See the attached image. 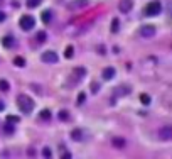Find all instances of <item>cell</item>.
<instances>
[{
	"instance_id": "277c9868",
	"label": "cell",
	"mask_w": 172,
	"mask_h": 159,
	"mask_svg": "<svg viewBox=\"0 0 172 159\" xmlns=\"http://www.w3.org/2000/svg\"><path fill=\"white\" fill-rule=\"evenodd\" d=\"M157 136H159V139H160V141H170L172 139V127H170V125H165V127L159 129Z\"/></svg>"
},
{
	"instance_id": "8fae6325",
	"label": "cell",
	"mask_w": 172,
	"mask_h": 159,
	"mask_svg": "<svg viewBox=\"0 0 172 159\" xmlns=\"http://www.w3.org/2000/svg\"><path fill=\"white\" fill-rule=\"evenodd\" d=\"M113 146H115L116 149H123L125 146H127V141H125L123 137H115V139H113Z\"/></svg>"
},
{
	"instance_id": "d6a6232c",
	"label": "cell",
	"mask_w": 172,
	"mask_h": 159,
	"mask_svg": "<svg viewBox=\"0 0 172 159\" xmlns=\"http://www.w3.org/2000/svg\"><path fill=\"white\" fill-rule=\"evenodd\" d=\"M3 19H5V15H3L2 12H0V20H3Z\"/></svg>"
},
{
	"instance_id": "1f68e13d",
	"label": "cell",
	"mask_w": 172,
	"mask_h": 159,
	"mask_svg": "<svg viewBox=\"0 0 172 159\" xmlns=\"http://www.w3.org/2000/svg\"><path fill=\"white\" fill-rule=\"evenodd\" d=\"M3 108H5V105H3V103H2V102H0V112H2V110H3Z\"/></svg>"
},
{
	"instance_id": "5b68a950",
	"label": "cell",
	"mask_w": 172,
	"mask_h": 159,
	"mask_svg": "<svg viewBox=\"0 0 172 159\" xmlns=\"http://www.w3.org/2000/svg\"><path fill=\"white\" fill-rule=\"evenodd\" d=\"M90 5L88 0H71L68 3V9L69 10H78V9H85V7Z\"/></svg>"
},
{
	"instance_id": "2e32d148",
	"label": "cell",
	"mask_w": 172,
	"mask_h": 159,
	"mask_svg": "<svg viewBox=\"0 0 172 159\" xmlns=\"http://www.w3.org/2000/svg\"><path fill=\"white\" fill-rule=\"evenodd\" d=\"M46 39H47V34H46L44 31H39L36 34V41H37V43H44Z\"/></svg>"
},
{
	"instance_id": "7a4b0ae2",
	"label": "cell",
	"mask_w": 172,
	"mask_h": 159,
	"mask_svg": "<svg viewBox=\"0 0 172 159\" xmlns=\"http://www.w3.org/2000/svg\"><path fill=\"white\" fill-rule=\"evenodd\" d=\"M160 12H162V3L159 2V0H154V2H150V3L145 5L144 14L149 15V17H155V15H159Z\"/></svg>"
},
{
	"instance_id": "cb8c5ba5",
	"label": "cell",
	"mask_w": 172,
	"mask_h": 159,
	"mask_svg": "<svg viewBox=\"0 0 172 159\" xmlns=\"http://www.w3.org/2000/svg\"><path fill=\"white\" fill-rule=\"evenodd\" d=\"M3 129H5V134H14V132H15L14 124H10V122H7V125H5Z\"/></svg>"
},
{
	"instance_id": "ba28073f",
	"label": "cell",
	"mask_w": 172,
	"mask_h": 159,
	"mask_svg": "<svg viewBox=\"0 0 172 159\" xmlns=\"http://www.w3.org/2000/svg\"><path fill=\"white\" fill-rule=\"evenodd\" d=\"M41 59H42L44 63H57V54L54 51H46V53H42Z\"/></svg>"
},
{
	"instance_id": "484cf974",
	"label": "cell",
	"mask_w": 172,
	"mask_h": 159,
	"mask_svg": "<svg viewBox=\"0 0 172 159\" xmlns=\"http://www.w3.org/2000/svg\"><path fill=\"white\" fill-rule=\"evenodd\" d=\"M51 156H52V151H51V147H44V149H42V157H47V159H49Z\"/></svg>"
},
{
	"instance_id": "e0dca14e",
	"label": "cell",
	"mask_w": 172,
	"mask_h": 159,
	"mask_svg": "<svg viewBox=\"0 0 172 159\" xmlns=\"http://www.w3.org/2000/svg\"><path fill=\"white\" fill-rule=\"evenodd\" d=\"M14 64L17 66V68H24V66H26V59H24L22 56H17L14 59Z\"/></svg>"
},
{
	"instance_id": "603a6c76",
	"label": "cell",
	"mask_w": 172,
	"mask_h": 159,
	"mask_svg": "<svg viewBox=\"0 0 172 159\" xmlns=\"http://www.w3.org/2000/svg\"><path fill=\"white\" fill-rule=\"evenodd\" d=\"M73 54H74L73 46H68V48H66V51H64V58H73Z\"/></svg>"
},
{
	"instance_id": "ac0fdd59",
	"label": "cell",
	"mask_w": 172,
	"mask_h": 159,
	"mask_svg": "<svg viewBox=\"0 0 172 159\" xmlns=\"http://www.w3.org/2000/svg\"><path fill=\"white\" fill-rule=\"evenodd\" d=\"M128 93H130V88H127V86H120L115 91V95H118V97H123V95H128Z\"/></svg>"
},
{
	"instance_id": "ffe728a7",
	"label": "cell",
	"mask_w": 172,
	"mask_h": 159,
	"mask_svg": "<svg viewBox=\"0 0 172 159\" xmlns=\"http://www.w3.org/2000/svg\"><path fill=\"white\" fill-rule=\"evenodd\" d=\"M51 110H47V108H44V110L42 112H41V119H42V120H49V119H51Z\"/></svg>"
},
{
	"instance_id": "4316f807",
	"label": "cell",
	"mask_w": 172,
	"mask_h": 159,
	"mask_svg": "<svg viewBox=\"0 0 172 159\" xmlns=\"http://www.w3.org/2000/svg\"><path fill=\"white\" fill-rule=\"evenodd\" d=\"M85 98H86V95H85V93H79V95H78L76 103H78V105H83V103H85Z\"/></svg>"
},
{
	"instance_id": "f1b7e54d",
	"label": "cell",
	"mask_w": 172,
	"mask_h": 159,
	"mask_svg": "<svg viewBox=\"0 0 172 159\" xmlns=\"http://www.w3.org/2000/svg\"><path fill=\"white\" fill-rule=\"evenodd\" d=\"M61 157H62V159H64V157H66V159H71V157H73V156H71V152H64V154H62Z\"/></svg>"
},
{
	"instance_id": "3957f363",
	"label": "cell",
	"mask_w": 172,
	"mask_h": 159,
	"mask_svg": "<svg viewBox=\"0 0 172 159\" xmlns=\"http://www.w3.org/2000/svg\"><path fill=\"white\" fill-rule=\"evenodd\" d=\"M19 26L22 31H32L36 26V19L32 17V15H24L22 19H20V22H19Z\"/></svg>"
},
{
	"instance_id": "4dcf8cb0",
	"label": "cell",
	"mask_w": 172,
	"mask_h": 159,
	"mask_svg": "<svg viewBox=\"0 0 172 159\" xmlns=\"http://www.w3.org/2000/svg\"><path fill=\"white\" fill-rule=\"evenodd\" d=\"M98 53H100V54H105V53H106V49H103L101 46H100V48H98Z\"/></svg>"
},
{
	"instance_id": "f546056e",
	"label": "cell",
	"mask_w": 172,
	"mask_h": 159,
	"mask_svg": "<svg viewBox=\"0 0 172 159\" xmlns=\"http://www.w3.org/2000/svg\"><path fill=\"white\" fill-rule=\"evenodd\" d=\"M98 88H100L98 83H93V93H96V91H98Z\"/></svg>"
},
{
	"instance_id": "5bb4252c",
	"label": "cell",
	"mask_w": 172,
	"mask_h": 159,
	"mask_svg": "<svg viewBox=\"0 0 172 159\" xmlns=\"http://www.w3.org/2000/svg\"><path fill=\"white\" fill-rule=\"evenodd\" d=\"M69 119H71V117H69L68 110H61L59 112V120H61V122H69Z\"/></svg>"
},
{
	"instance_id": "9a60e30c",
	"label": "cell",
	"mask_w": 172,
	"mask_h": 159,
	"mask_svg": "<svg viewBox=\"0 0 172 159\" xmlns=\"http://www.w3.org/2000/svg\"><path fill=\"white\" fill-rule=\"evenodd\" d=\"M118 31H120V20L118 19H113L111 20V32H113V34H116Z\"/></svg>"
},
{
	"instance_id": "7c38bea8",
	"label": "cell",
	"mask_w": 172,
	"mask_h": 159,
	"mask_svg": "<svg viewBox=\"0 0 172 159\" xmlns=\"http://www.w3.org/2000/svg\"><path fill=\"white\" fill-rule=\"evenodd\" d=\"M52 12L51 10H44L42 12V15H41V19H42V22L44 24H49V22H51V20H52Z\"/></svg>"
},
{
	"instance_id": "44dd1931",
	"label": "cell",
	"mask_w": 172,
	"mask_h": 159,
	"mask_svg": "<svg viewBox=\"0 0 172 159\" xmlns=\"http://www.w3.org/2000/svg\"><path fill=\"white\" fill-rule=\"evenodd\" d=\"M140 102L144 103V105H149V103H150V95L142 93V95H140Z\"/></svg>"
},
{
	"instance_id": "6da1fadb",
	"label": "cell",
	"mask_w": 172,
	"mask_h": 159,
	"mask_svg": "<svg viewBox=\"0 0 172 159\" xmlns=\"http://www.w3.org/2000/svg\"><path fill=\"white\" fill-rule=\"evenodd\" d=\"M17 105H19V110L22 112L24 115L32 114V110H34V102H32V98L27 97V95H19L17 97Z\"/></svg>"
},
{
	"instance_id": "83f0119b",
	"label": "cell",
	"mask_w": 172,
	"mask_h": 159,
	"mask_svg": "<svg viewBox=\"0 0 172 159\" xmlns=\"http://www.w3.org/2000/svg\"><path fill=\"white\" fill-rule=\"evenodd\" d=\"M7 122H10V124H17V122H19V117H15V115H9V117H7Z\"/></svg>"
},
{
	"instance_id": "d4e9b609",
	"label": "cell",
	"mask_w": 172,
	"mask_h": 159,
	"mask_svg": "<svg viewBox=\"0 0 172 159\" xmlns=\"http://www.w3.org/2000/svg\"><path fill=\"white\" fill-rule=\"evenodd\" d=\"M74 73H76V76H78L79 80H81L83 76H85V73H86V69H85V68H76V69H74Z\"/></svg>"
},
{
	"instance_id": "30bf717a",
	"label": "cell",
	"mask_w": 172,
	"mask_h": 159,
	"mask_svg": "<svg viewBox=\"0 0 172 159\" xmlns=\"http://www.w3.org/2000/svg\"><path fill=\"white\" fill-rule=\"evenodd\" d=\"M115 68H111V66H108V68H105L103 69V73H101V76L103 80H113V76H115Z\"/></svg>"
},
{
	"instance_id": "7402d4cb",
	"label": "cell",
	"mask_w": 172,
	"mask_h": 159,
	"mask_svg": "<svg viewBox=\"0 0 172 159\" xmlns=\"http://www.w3.org/2000/svg\"><path fill=\"white\" fill-rule=\"evenodd\" d=\"M9 88H10L9 81H5V80H0V90H2V91H7Z\"/></svg>"
},
{
	"instance_id": "52a82bcc",
	"label": "cell",
	"mask_w": 172,
	"mask_h": 159,
	"mask_svg": "<svg viewBox=\"0 0 172 159\" xmlns=\"http://www.w3.org/2000/svg\"><path fill=\"white\" fill-rule=\"evenodd\" d=\"M155 32H157V31H155L154 26H144V27L140 29V36L145 37V39H149V37H154Z\"/></svg>"
},
{
	"instance_id": "4fadbf2b",
	"label": "cell",
	"mask_w": 172,
	"mask_h": 159,
	"mask_svg": "<svg viewBox=\"0 0 172 159\" xmlns=\"http://www.w3.org/2000/svg\"><path fill=\"white\" fill-rule=\"evenodd\" d=\"M71 137H73L74 141H83V131L81 129H74V131L71 132Z\"/></svg>"
},
{
	"instance_id": "d6986e66",
	"label": "cell",
	"mask_w": 172,
	"mask_h": 159,
	"mask_svg": "<svg viewBox=\"0 0 172 159\" xmlns=\"http://www.w3.org/2000/svg\"><path fill=\"white\" fill-rule=\"evenodd\" d=\"M41 2H42V0H27V7L29 9H36V7L41 5Z\"/></svg>"
},
{
	"instance_id": "9c48e42d",
	"label": "cell",
	"mask_w": 172,
	"mask_h": 159,
	"mask_svg": "<svg viewBox=\"0 0 172 159\" xmlns=\"http://www.w3.org/2000/svg\"><path fill=\"white\" fill-rule=\"evenodd\" d=\"M2 44H3V48H14L15 46V37L14 36H3L2 37Z\"/></svg>"
},
{
	"instance_id": "8992f818",
	"label": "cell",
	"mask_w": 172,
	"mask_h": 159,
	"mask_svg": "<svg viewBox=\"0 0 172 159\" xmlns=\"http://www.w3.org/2000/svg\"><path fill=\"white\" fill-rule=\"evenodd\" d=\"M133 7V0H120L118 2V9L121 14H128Z\"/></svg>"
}]
</instances>
